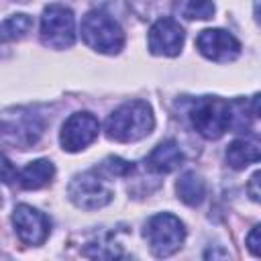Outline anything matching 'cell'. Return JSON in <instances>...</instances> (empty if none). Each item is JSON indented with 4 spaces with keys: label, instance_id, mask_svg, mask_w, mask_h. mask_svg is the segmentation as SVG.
<instances>
[{
    "label": "cell",
    "instance_id": "cell-23",
    "mask_svg": "<svg viewBox=\"0 0 261 261\" xmlns=\"http://www.w3.org/2000/svg\"><path fill=\"white\" fill-rule=\"evenodd\" d=\"M2 43H4V41H2V37H0V45H2Z\"/></svg>",
    "mask_w": 261,
    "mask_h": 261
},
{
    "label": "cell",
    "instance_id": "cell-2",
    "mask_svg": "<svg viewBox=\"0 0 261 261\" xmlns=\"http://www.w3.org/2000/svg\"><path fill=\"white\" fill-rule=\"evenodd\" d=\"M45 133V118L31 108H10L0 114V141L14 149H31Z\"/></svg>",
    "mask_w": 261,
    "mask_h": 261
},
{
    "label": "cell",
    "instance_id": "cell-13",
    "mask_svg": "<svg viewBox=\"0 0 261 261\" xmlns=\"http://www.w3.org/2000/svg\"><path fill=\"white\" fill-rule=\"evenodd\" d=\"M53 175H55V165L49 159H37L18 171L16 181L22 190H39L51 184Z\"/></svg>",
    "mask_w": 261,
    "mask_h": 261
},
{
    "label": "cell",
    "instance_id": "cell-10",
    "mask_svg": "<svg viewBox=\"0 0 261 261\" xmlns=\"http://www.w3.org/2000/svg\"><path fill=\"white\" fill-rule=\"evenodd\" d=\"M12 224H14V230L18 234V239L24 245H31V247L43 245L47 241L49 228H51L49 218L43 212H39L37 208L29 206V204H18L14 208Z\"/></svg>",
    "mask_w": 261,
    "mask_h": 261
},
{
    "label": "cell",
    "instance_id": "cell-8",
    "mask_svg": "<svg viewBox=\"0 0 261 261\" xmlns=\"http://www.w3.org/2000/svg\"><path fill=\"white\" fill-rule=\"evenodd\" d=\"M100 122L92 112H73L61 126V147L69 153H77L98 139Z\"/></svg>",
    "mask_w": 261,
    "mask_h": 261
},
{
    "label": "cell",
    "instance_id": "cell-24",
    "mask_svg": "<svg viewBox=\"0 0 261 261\" xmlns=\"http://www.w3.org/2000/svg\"><path fill=\"white\" fill-rule=\"evenodd\" d=\"M0 204H2V196H0Z\"/></svg>",
    "mask_w": 261,
    "mask_h": 261
},
{
    "label": "cell",
    "instance_id": "cell-20",
    "mask_svg": "<svg viewBox=\"0 0 261 261\" xmlns=\"http://www.w3.org/2000/svg\"><path fill=\"white\" fill-rule=\"evenodd\" d=\"M259 234H261V226H253V230H251V232H249V237H247V249H249L255 257H259V255H261V249H259L261 239H259Z\"/></svg>",
    "mask_w": 261,
    "mask_h": 261
},
{
    "label": "cell",
    "instance_id": "cell-22",
    "mask_svg": "<svg viewBox=\"0 0 261 261\" xmlns=\"http://www.w3.org/2000/svg\"><path fill=\"white\" fill-rule=\"evenodd\" d=\"M16 2H29V0H16Z\"/></svg>",
    "mask_w": 261,
    "mask_h": 261
},
{
    "label": "cell",
    "instance_id": "cell-3",
    "mask_svg": "<svg viewBox=\"0 0 261 261\" xmlns=\"http://www.w3.org/2000/svg\"><path fill=\"white\" fill-rule=\"evenodd\" d=\"M80 33L90 49L104 55H114L124 47V33L120 24L100 10H92L82 18Z\"/></svg>",
    "mask_w": 261,
    "mask_h": 261
},
{
    "label": "cell",
    "instance_id": "cell-6",
    "mask_svg": "<svg viewBox=\"0 0 261 261\" xmlns=\"http://www.w3.org/2000/svg\"><path fill=\"white\" fill-rule=\"evenodd\" d=\"M41 41L51 49H69L75 41V18L71 8L49 4L41 16Z\"/></svg>",
    "mask_w": 261,
    "mask_h": 261
},
{
    "label": "cell",
    "instance_id": "cell-21",
    "mask_svg": "<svg viewBox=\"0 0 261 261\" xmlns=\"http://www.w3.org/2000/svg\"><path fill=\"white\" fill-rule=\"evenodd\" d=\"M259 177H261V173L255 171V173L251 175L249 184H247V192H249V196H251L253 202H259V196H261V192H259Z\"/></svg>",
    "mask_w": 261,
    "mask_h": 261
},
{
    "label": "cell",
    "instance_id": "cell-19",
    "mask_svg": "<svg viewBox=\"0 0 261 261\" xmlns=\"http://www.w3.org/2000/svg\"><path fill=\"white\" fill-rule=\"evenodd\" d=\"M16 175H18V171L14 169V165L4 155H0V179L4 184H12V181H16Z\"/></svg>",
    "mask_w": 261,
    "mask_h": 261
},
{
    "label": "cell",
    "instance_id": "cell-4",
    "mask_svg": "<svg viewBox=\"0 0 261 261\" xmlns=\"http://www.w3.org/2000/svg\"><path fill=\"white\" fill-rule=\"evenodd\" d=\"M190 122L204 139H220L230 126V104L218 96L196 98L190 108Z\"/></svg>",
    "mask_w": 261,
    "mask_h": 261
},
{
    "label": "cell",
    "instance_id": "cell-14",
    "mask_svg": "<svg viewBox=\"0 0 261 261\" xmlns=\"http://www.w3.org/2000/svg\"><path fill=\"white\" fill-rule=\"evenodd\" d=\"M261 159L259 145L249 139H237L226 147V163L232 169H245L251 163H257Z\"/></svg>",
    "mask_w": 261,
    "mask_h": 261
},
{
    "label": "cell",
    "instance_id": "cell-5",
    "mask_svg": "<svg viewBox=\"0 0 261 261\" xmlns=\"http://www.w3.org/2000/svg\"><path fill=\"white\" fill-rule=\"evenodd\" d=\"M143 234L155 257H169L175 251H179L186 239V228L177 216L169 212H161L147 220Z\"/></svg>",
    "mask_w": 261,
    "mask_h": 261
},
{
    "label": "cell",
    "instance_id": "cell-11",
    "mask_svg": "<svg viewBox=\"0 0 261 261\" xmlns=\"http://www.w3.org/2000/svg\"><path fill=\"white\" fill-rule=\"evenodd\" d=\"M184 29L171 16H163L149 29V51L153 55L175 57L184 47Z\"/></svg>",
    "mask_w": 261,
    "mask_h": 261
},
{
    "label": "cell",
    "instance_id": "cell-17",
    "mask_svg": "<svg viewBox=\"0 0 261 261\" xmlns=\"http://www.w3.org/2000/svg\"><path fill=\"white\" fill-rule=\"evenodd\" d=\"M179 12L186 18L206 20V18H212L214 14V2L212 0H184L179 6Z\"/></svg>",
    "mask_w": 261,
    "mask_h": 261
},
{
    "label": "cell",
    "instance_id": "cell-12",
    "mask_svg": "<svg viewBox=\"0 0 261 261\" xmlns=\"http://www.w3.org/2000/svg\"><path fill=\"white\" fill-rule=\"evenodd\" d=\"M181 161H184V153L173 139L161 141L145 159L147 167L157 173H169V171L177 169L181 165Z\"/></svg>",
    "mask_w": 261,
    "mask_h": 261
},
{
    "label": "cell",
    "instance_id": "cell-7",
    "mask_svg": "<svg viewBox=\"0 0 261 261\" xmlns=\"http://www.w3.org/2000/svg\"><path fill=\"white\" fill-rule=\"evenodd\" d=\"M67 196L82 210H98L110 204L114 194L98 175V171H84L69 181Z\"/></svg>",
    "mask_w": 261,
    "mask_h": 261
},
{
    "label": "cell",
    "instance_id": "cell-16",
    "mask_svg": "<svg viewBox=\"0 0 261 261\" xmlns=\"http://www.w3.org/2000/svg\"><path fill=\"white\" fill-rule=\"evenodd\" d=\"M33 29V18L29 14H12L0 22V37L2 41H20Z\"/></svg>",
    "mask_w": 261,
    "mask_h": 261
},
{
    "label": "cell",
    "instance_id": "cell-1",
    "mask_svg": "<svg viewBox=\"0 0 261 261\" xmlns=\"http://www.w3.org/2000/svg\"><path fill=\"white\" fill-rule=\"evenodd\" d=\"M153 110L145 100L124 102L106 118V135L116 143L141 141L153 130Z\"/></svg>",
    "mask_w": 261,
    "mask_h": 261
},
{
    "label": "cell",
    "instance_id": "cell-18",
    "mask_svg": "<svg viewBox=\"0 0 261 261\" xmlns=\"http://www.w3.org/2000/svg\"><path fill=\"white\" fill-rule=\"evenodd\" d=\"M100 167H102V171H106L108 175H116V177L130 175L133 169H135L133 163H128V161H124V159H120V157H108V159L102 161Z\"/></svg>",
    "mask_w": 261,
    "mask_h": 261
},
{
    "label": "cell",
    "instance_id": "cell-15",
    "mask_svg": "<svg viewBox=\"0 0 261 261\" xmlns=\"http://www.w3.org/2000/svg\"><path fill=\"white\" fill-rule=\"evenodd\" d=\"M177 198L188 206H200L206 196V184L196 171H186L175 184Z\"/></svg>",
    "mask_w": 261,
    "mask_h": 261
},
{
    "label": "cell",
    "instance_id": "cell-9",
    "mask_svg": "<svg viewBox=\"0 0 261 261\" xmlns=\"http://www.w3.org/2000/svg\"><path fill=\"white\" fill-rule=\"evenodd\" d=\"M198 51L216 63L234 61L241 55V43L224 29H206L196 37Z\"/></svg>",
    "mask_w": 261,
    "mask_h": 261
}]
</instances>
